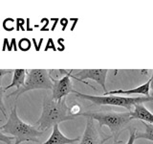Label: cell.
I'll use <instances>...</instances> for the list:
<instances>
[{"label":"cell","instance_id":"obj_14","mask_svg":"<svg viewBox=\"0 0 153 144\" xmlns=\"http://www.w3.org/2000/svg\"><path fill=\"white\" fill-rule=\"evenodd\" d=\"M4 93H5V89L4 88H2L0 86V112H2V114L5 117L7 118V113H6V108L4 106V102H3V97H4Z\"/></svg>","mask_w":153,"mask_h":144},{"label":"cell","instance_id":"obj_11","mask_svg":"<svg viewBox=\"0 0 153 144\" xmlns=\"http://www.w3.org/2000/svg\"><path fill=\"white\" fill-rule=\"evenodd\" d=\"M132 119L140 120L142 122L147 124H153V113L148 110L143 104L136 105L134 109L130 112Z\"/></svg>","mask_w":153,"mask_h":144},{"label":"cell","instance_id":"obj_15","mask_svg":"<svg viewBox=\"0 0 153 144\" xmlns=\"http://www.w3.org/2000/svg\"><path fill=\"white\" fill-rule=\"evenodd\" d=\"M13 136H7V134H5L2 133L1 129H0V141L1 142H4L5 144H12V142L14 140Z\"/></svg>","mask_w":153,"mask_h":144},{"label":"cell","instance_id":"obj_4","mask_svg":"<svg viewBox=\"0 0 153 144\" xmlns=\"http://www.w3.org/2000/svg\"><path fill=\"white\" fill-rule=\"evenodd\" d=\"M73 93L76 97L88 100L95 105L98 106H118V107H123L128 110V112H131L138 104H143L145 102H149L153 101V96L146 97V96H141V97H124V96L120 95H88L79 92V91L74 90Z\"/></svg>","mask_w":153,"mask_h":144},{"label":"cell","instance_id":"obj_5","mask_svg":"<svg viewBox=\"0 0 153 144\" xmlns=\"http://www.w3.org/2000/svg\"><path fill=\"white\" fill-rule=\"evenodd\" d=\"M27 77L24 86L20 88L16 89L13 92L7 95V97L16 95V100L21 94L27 92V91L33 89H46L52 90L53 88V81L52 76L50 74V70L46 69H29L27 70Z\"/></svg>","mask_w":153,"mask_h":144},{"label":"cell","instance_id":"obj_13","mask_svg":"<svg viewBox=\"0 0 153 144\" xmlns=\"http://www.w3.org/2000/svg\"><path fill=\"white\" fill-rule=\"evenodd\" d=\"M145 126L146 131L143 133H136V139H146L153 142V124H147L146 122H142Z\"/></svg>","mask_w":153,"mask_h":144},{"label":"cell","instance_id":"obj_6","mask_svg":"<svg viewBox=\"0 0 153 144\" xmlns=\"http://www.w3.org/2000/svg\"><path fill=\"white\" fill-rule=\"evenodd\" d=\"M110 138H113L112 134H106L99 123L97 124L92 118H87L79 144H104Z\"/></svg>","mask_w":153,"mask_h":144},{"label":"cell","instance_id":"obj_16","mask_svg":"<svg viewBox=\"0 0 153 144\" xmlns=\"http://www.w3.org/2000/svg\"><path fill=\"white\" fill-rule=\"evenodd\" d=\"M136 140V130L129 129V138L126 144H134Z\"/></svg>","mask_w":153,"mask_h":144},{"label":"cell","instance_id":"obj_17","mask_svg":"<svg viewBox=\"0 0 153 144\" xmlns=\"http://www.w3.org/2000/svg\"><path fill=\"white\" fill-rule=\"evenodd\" d=\"M14 69H0V84H1L2 78L5 75H9L10 73H13Z\"/></svg>","mask_w":153,"mask_h":144},{"label":"cell","instance_id":"obj_7","mask_svg":"<svg viewBox=\"0 0 153 144\" xmlns=\"http://www.w3.org/2000/svg\"><path fill=\"white\" fill-rule=\"evenodd\" d=\"M63 70L64 76L60 79H55L52 77L53 81V88L51 90L52 97L55 101H60L63 98H65L67 95L73 92V84H72V72Z\"/></svg>","mask_w":153,"mask_h":144},{"label":"cell","instance_id":"obj_3","mask_svg":"<svg viewBox=\"0 0 153 144\" xmlns=\"http://www.w3.org/2000/svg\"><path fill=\"white\" fill-rule=\"evenodd\" d=\"M79 116H84L86 118H92L97 121L100 127L106 126L110 129L113 136V144L121 142L119 136L123 131L128 123L132 120L130 112H79Z\"/></svg>","mask_w":153,"mask_h":144},{"label":"cell","instance_id":"obj_9","mask_svg":"<svg viewBox=\"0 0 153 144\" xmlns=\"http://www.w3.org/2000/svg\"><path fill=\"white\" fill-rule=\"evenodd\" d=\"M131 95V94H141L146 96V97H149L150 96V82L147 81L146 84H143L140 86H137L135 88L130 89H116L107 91L106 93H103V95Z\"/></svg>","mask_w":153,"mask_h":144},{"label":"cell","instance_id":"obj_10","mask_svg":"<svg viewBox=\"0 0 153 144\" xmlns=\"http://www.w3.org/2000/svg\"><path fill=\"white\" fill-rule=\"evenodd\" d=\"M79 140H80V137L69 138L65 136L64 134L60 132L59 125H56V126L53 127V132H52L51 136L48 138L45 142H43L41 144H72Z\"/></svg>","mask_w":153,"mask_h":144},{"label":"cell","instance_id":"obj_18","mask_svg":"<svg viewBox=\"0 0 153 144\" xmlns=\"http://www.w3.org/2000/svg\"><path fill=\"white\" fill-rule=\"evenodd\" d=\"M150 82V91H151V94L150 96H153V69L151 71V77L149 78V80H148Z\"/></svg>","mask_w":153,"mask_h":144},{"label":"cell","instance_id":"obj_2","mask_svg":"<svg viewBox=\"0 0 153 144\" xmlns=\"http://www.w3.org/2000/svg\"><path fill=\"white\" fill-rule=\"evenodd\" d=\"M3 134L16 138L14 144H20L24 141L39 142V137L43 136V132L36 126L23 122L17 115L16 104L12 109L6 124L0 126Z\"/></svg>","mask_w":153,"mask_h":144},{"label":"cell","instance_id":"obj_8","mask_svg":"<svg viewBox=\"0 0 153 144\" xmlns=\"http://www.w3.org/2000/svg\"><path fill=\"white\" fill-rule=\"evenodd\" d=\"M108 74V69H81L78 71V73L72 74V78L78 80L79 82H84V80L90 79L97 82L99 85L102 86L104 93H106V77Z\"/></svg>","mask_w":153,"mask_h":144},{"label":"cell","instance_id":"obj_12","mask_svg":"<svg viewBox=\"0 0 153 144\" xmlns=\"http://www.w3.org/2000/svg\"><path fill=\"white\" fill-rule=\"evenodd\" d=\"M26 77H27V72L26 69H14L13 70V80L12 83L9 86H5L4 89L5 91L8 90L11 88H16V89L20 88L22 86H24L26 81Z\"/></svg>","mask_w":153,"mask_h":144},{"label":"cell","instance_id":"obj_1","mask_svg":"<svg viewBox=\"0 0 153 144\" xmlns=\"http://www.w3.org/2000/svg\"><path fill=\"white\" fill-rule=\"evenodd\" d=\"M76 117L72 114L71 108L66 104V97L60 101H55L52 93H46L42 104V112L39 119L36 123V127L39 131L45 133L50 128L59 125L61 122L74 120Z\"/></svg>","mask_w":153,"mask_h":144}]
</instances>
